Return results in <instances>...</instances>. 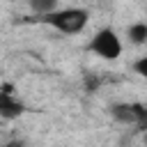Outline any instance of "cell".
I'll list each match as a JSON object with an SVG mask.
<instances>
[{
	"mask_svg": "<svg viewBox=\"0 0 147 147\" xmlns=\"http://www.w3.org/2000/svg\"><path fill=\"white\" fill-rule=\"evenodd\" d=\"M87 48H90L96 57L113 62V60H117V57L122 55V48H124V46H122L119 34H117L113 28H101V30H96V32L92 34Z\"/></svg>",
	"mask_w": 147,
	"mask_h": 147,
	"instance_id": "2",
	"label": "cell"
},
{
	"mask_svg": "<svg viewBox=\"0 0 147 147\" xmlns=\"http://www.w3.org/2000/svg\"><path fill=\"white\" fill-rule=\"evenodd\" d=\"M37 21L62 34H80L90 23V11L85 7H57L44 16H37Z\"/></svg>",
	"mask_w": 147,
	"mask_h": 147,
	"instance_id": "1",
	"label": "cell"
},
{
	"mask_svg": "<svg viewBox=\"0 0 147 147\" xmlns=\"http://www.w3.org/2000/svg\"><path fill=\"white\" fill-rule=\"evenodd\" d=\"M110 117L124 126H136L138 131H147V106L136 101H117L110 108Z\"/></svg>",
	"mask_w": 147,
	"mask_h": 147,
	"instance_id": "3",
	"label": "cell"
},
{
	"mask_svg": "<svg viewBox=\"0 0 147 147\" xmlns=\"http://www.w3.org/2000/svg\"><path fill=\"white\" fill-rule=\"evenodd\" d=\"M28 7H30L32 14L44 16V14L53 11V9H57L60 7V0H28Z\"/></svg>",
	"mask_w": 147,
	"mask_h": 147,
	"instance_id": "6",
	"label": "cell"
},
{
	"mask_svg": "<svg viewBox=\"0 0 147 147\" xmlns=\"http://www.w3.org/2000/svg\"><path fill=\"white\" fill-rule=\"evenodd\" d=\"M25 106L7 90H0V117L2 119H14L18 115H23Z\"/></svg>",
	"mask_w": 147,
	"mask_h": 147,
	"instance_id": "4",
	"label": "cell"
},
{
	"mask_svg": "<svg viewBox=\"0 0 147 147\" xmlns=\"http://www.w3.org/2000/svg\"><path fill=\"white\" fill-rule=\"evenodd\" d=\"M126 37L133 46H145L147 44V21H136L126 28Z\"/></svg>",
	"mask_w": 147,
	"mask_h": 147,
	"instance_id": "5",
	"label": "cell"
},
{
	"mask_svg": "<svg viewBox=\"0 0 147 147\" xmlns=\"http://www.w3.org/2000/svg\"><path fill=\"white\" fill-rule=\"evenodd\" d=\"M133 71H136L142 80H147V53H145V55H140V57L133 62Z\"/></svg>",
	"mask_w": 147,
	"mask_h": 147,
	"instance_id": "7",
	"label": "cell"
}]
</instances>
